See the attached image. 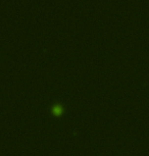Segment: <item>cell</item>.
I'll return each instance as SVG.
<instances>
[{
  "label": "cell",
  "instance_id": "obj_1",
  "mask_svg": "<svg viewBox=\"0 0 149 156\" xmlns=\"http://www.w3.org/2000/svg\"><path fill=\"white\" fill-rule=\"evenodd\" d=\"M61 111H62V110H61V108H60L59 106H56L55 109H53V112L55 113V114H58V113H60Z\"/></svg>",
  "mask_w": 149,
  "mask_h": 156
}]
</instances>
